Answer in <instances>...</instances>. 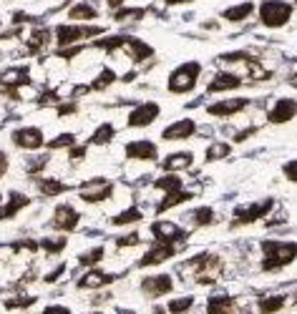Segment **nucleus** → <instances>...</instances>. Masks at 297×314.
<instances>
[{
    "instance_id": "1",
    "label": "nucleus",
    "mask_w": 297,
    "mask_h": 314,
    "mask_svg": "<svg viewBox=\"0 0 297 314\" xmlns=\"http://www.w3.org/2000/svg\"><path fill=\"white\" fill-rule=\"evenodd\" d=\"M262 272H277L297 259V244L295 241H262Z\"/></svg>"
},
{
    "instance_id": "2",
    "label": "nucleus",
    "mask_w": 297,
    "mask_h": 314,
    "mask_svg": "<svg viewBox=\"0 0 297 314\" xmlns=\"http://www.w3.org/2000/svg\"><path fill=\"white\" fill-rule=\"evenodd\" d=\"M199 73H202V63L189 60V63L179 65L177 71L169 76V83H166V86H169L172 93H186V91H192V88L197 86Z\"/></svg>"
},
{
    "instance_id": "3",
    "label": "nucleus",
    "mask_w": 297,
    "mask_h": 314,
    "mask_svg": "<svg viewBox=\"0 0 297 314\" xmlns=\"http://www.w3.org/2000/svg\"><path fill=\"white\" fill-rule=\"evenodd\" d=\"M290 18H292V5H287L282 0H265L260 5V20L267 28H282Z\"/></svg>"
},
{
    "instance_id": "4",
    "label": "nucleus",
    "mask_w": 297,
    "mask_h": 314,
    "mask_svg": "<svg viewBox=\"0 0 297 314\" xmlns=\"http://www.w3.org/2000/svg\"><path fill=\"white\" fill-rule=\"evenodd\" d=\"M103 33V28H83V26H58L56 28V40L58 46H71V43H78L83 38H91V35H98Z\"/></svg>"
},
{
    "instance_id": "5",
    "label": "nucleus",
    "mask_w": 297,
    "mask_h": 314,
    "mask_svg": "<svg viewBox=\"0 0 297 314\" xmlns=\"http://www.w3.org/2000/svg\"><path fill=\"white\" fill-rule=\"evenodd\" d=\"M172 289H174L172 274H151L141 279V291L146 297H164V294H172Z\"/></svg>"
},
{
    "instance_id": "6",
    "label": "nucleus",
    "mask_w": 297,
    "mask_h": 314,
    "mask_svg": "<svg viewBox=\"0 0 297 314\" xmlns=\"http://www.w3.org/2000/svg\"><path fill=\"white\" fill-rule=\"evenodd\" d=\"M151 234H154L156 241H166V244H177V241H184L189 236L174 221H156V224H151Z\"/></svg>"
},
{
    "instance_id": "7",
    "label": "nucleus",
    "mask_w": 297,
    "mask_h": 314,
    "mask_svg": "<svg viewBox=\"0 0 297 314\" xmlns=\"http://www.w3.org/2000/svg\"><path fill=\"white\" fill-rule=\"evenodd\" d=\"M161 114V108H159V103H141V106H136L131 116H129V126H134V128H144L148 123H154L156 118Z\"/></svg>"
},
{
    "instance_id": "8",
    "label": "nucleus",
    "mask_w": 297,
    "mask_h": 314,
    "mask_svg": "<svg viewBox=\"0 0 297 314\" xmlns=\"http://www.w3.org/2000/svg\"><path fill=\"white\" fill-rule=\"evenodd\" d=\"M114 194V184L106 178H93L81 189V199L83 201H106Z\"/></svg>"
},
{
    "instance_id": "9",
    "label": "nucleus",
    "mask_w": 297,
    "mask_h": 314,
    "mask_svg": "<svg viewBox=\"0 0 297 314\" xmlns=\"http://www.w3.org/2000/svg\"><path fill=\"white\" fill-rule=\"evenodd\" d=\"M297 116V101L295 98H280L274 101V106L269 108V123H287Z\"/></svg>"
},
{
    "instance_id": "10",
    "label": "nucleus",
    "mask_w": 297,
    "mask_h": 314,
    "mask_svg": "<svg viewBox=\"0 0 297 314\" xmlns=\"http://www.w3.org/2000/svg\"><path fill=\"white\" fill-rule=\"evenodd\" d=\"M177 254V246L174 244H166V241H156L151 249H148L146 254L141 257V261H139V266H156V264H161V261H166V259H172Z\"/></svg>"
},
{
    "instance_id": "11",
    "label": "nucleus",
    "mask_w": 297,
    "mask_h": 314,
    "mask_svg": "<svg viewBox=\"0 0 297 314\" xmlns=\"http://www.w3.org/2000/svg\"><path fill=\"white\" fill-rule=\"evenodd\" d=\"M78 211L73 209V206H58L56 211H53V229H58V231H73V229L78 227Z\"/></svg>"
},
{
    "instance_id": "12",
    "label": "nucleus",
    "mask_w": 297,
    "mask_h": 314,
    "mask_svg": "<svg viewBox=\"0 0 297 314\" xmlns=\"http://www.w3.org/2000/svg\"><path fill=\"white\" fill-rule=\"evenodd\" d=\"M194 131H197V123H194V118H181V121H177V123L166 126L161 136H164L166 141H181V139H189Z\"/></svg>"
},
{
    "instance_id": "13",
    "label": "nucleus",
    "mask_w": 297,
    "mask_h": 314,
    "mask_svg": "<svg viewBox=\"0 0 297 314\" xmlns=\"http://www.w3.org/2000/svg\"><path fill=\"white\" fill-rule=\"evenodd\" d=\"M249 106V98H227V101H219V103H211L207 108L209 116H235L239 111H244Z\"/></svg>"
},
{
    "instance_id": "14",
    "label": "nucleus",
    "mask_w": 297,
    "mask_h": 314,
    "mask_svg": "<svg viewBox=\"0 0 297 314\" xmlns=\"http://www.w3.org/2000/svg\"><path fill=\"white\" fill-rule=\"evenodd\" d=\"M237 302L232 294H211L207 302V314H235Z\"/></svg>"
},
{
    "instance_id": "15",
    "label": "nucleus",
    "mask_w": 297,
    "mask_h": 314,
    "mask_svg": "<svg viewBox=\"0 0 297 314\" xmlns=\"http://www.w3.org/2000/svg\"><path fill=\"white\" fill-rule=\"evenodd\" d=\"M156 143L151 141H131L126 143V156L129 159H141V161H156Z\"/></svg>"
},
{
    "instance_id": "16",
    "label": "nucleus",
    "mask_w": 297,
    "mask_h": 314,
    "mask_svg": "<svg viewBox=\"0 0 297 314\" xmlns=\"http://www.w3.org/2000/svg\"><path fill=\"white\" fill-rule=\"evenodd\" d=\"M13 143L20 146V148L33 151V148H40L43 146V133L38 128H20V131L13 133Z\"/></svg>"
},
{
    "instance_id": "17",
    "label": "nucleus",
    "mask_w": 297,
    "mask_h": 314,
    "mask_svg": "<svg viewBox=\"0 0 297 314\" xmlns=\"http://www.w3.org/2000/svg\"><path fill=\"white\" fill-rule=\"evenodd\" d=\"M116 279V274H109V272H98V269H89L81 282H78V289H96V286H106Z\"/></svg>"
},
{
    "instance_id": "18",
    "label": "nucleus",
    "mask_w": 297,
    "mask_h": 314,
    "mask_svg": "<svg viewBox=\"0 0 297 314\" xmlns=\"http://www.w3.org/2000/svg\"><path fill=\"white\" fill-rule=\"evenodd\" d=\"M239 83H242V81H239V76L222 71V73H217V76L209 81L207 93H222V91H232V88H237Z\"/></svg>"
},
{
    "instance_id": "19",
    "label": "nucleus",
    "mask_w": 297,
    "mask_h": 314,
    "mask_svg": "<svg viewBox=\"0 0 297 314\" xmlns=\"http://www.w3.org/2000/svg\"><path fill=\"white\" fill-rule=\"evenodd\" d=\"M272 209V201H262V204H254V206H247V209H239L237 211V224H249L254 219H262Z\"/></svg>"
},
{
    "instance_id": "20",
    "label": "nucleus",
    "mask_w": 297,
    "mask_h": 314,
    "mask_svg": "<svg viewBox=\"0 0 297 314\" xmlns=\"http://www.w3.org/2000/svg\"><path fill=\"white\" fill-rule=\"evenodd\" d=\"M194 164V156L189 151H179V153H172L166 161H164V171L166 173H177L181 169H189Z\"/></svg>"
},
{
    "instance_id": "21",
    "label": "nucleus",
    "mask_w": 297,
    "mask_h": 314,
    "mask_svg": "<svg viewBox=\"0 0 297 314\" xmlns=\"http://www.w3.org/2000/svg\"><path fill=\"white\" fill-rule=\"evenodd\" d=\"M30 81L28 68H8L0 73V83L3 86H26Z\"/></svg>"
},
{
    "instance_id": "22",
    "label": "nucleus",
    "mask_w": 297,
    "mask_h": 314,
    "mask_svg": "<svg viewBox=\"0 0 297 314\" xmlns=\"http://www.w3.org/2000/svg\"><path fill=\"white\" fill-rule=\"evenodd\" d=\"M123 46L129 48V56L134 58L136 63H141V60H146V58L154 56V48L146 46V43H141V40H136V38H126Z\"/></svg>"
},
{
    "instance_id": "23",
    "label": "nucleus",
    "mask_w": 297,
    "mask_h": 314,
    "mask_svg": "<svg viewBox=\"0 0 297 314\" xmlns=\"http://www.w3.org/2000/svg\"><path fill=\"white\" fill-rule=\"evenodd\" d=\"M282 307H285V294H267V297H262L260 304H257L260 314H277Z\"/></svg>"
},
{
    "instance_id": "24",
    "label": "nucleus",
    "mask_w": 297,
    "mask_h": 314,
    "mask_svg": "<svg viewBox=\"0 0 297 314\" xmlns=\"http://www.w3.org/2000/svg\"><path fill=\"white\" fill-rule=\"evenodd\" d=\"M252 13H254V5H252V3H242V5H232V8H227L222 15H224V20L239 23V20H247Z\"/></svg>"
},
{
    "instance_id": "25",
    "label": "nucleus",
    "mask_w": 297,
    "mask_h": 314,
    "mask_svg": "<svg viewBox=\"0 0 297 314\" xmlns=\"http://www.w3.org/2000/svg\"><path fill=\"white\" fill-rule=\"evenodd\" d=\"M194 196V194H189V191H172V194H166L164 196V201L156 206V211H166V209H172V206H179V204H184V201H189Z\"/></svg>"
},
{
    "instance_id": "26",
    "label": "nucleus",
    "mask_w": 297,
    "mask_h": 314,
    "mask_svg": "<svg viewBox=\"0 0 297 314\" xmlns=\"http://www.w3.org/2000/svg\"><path fill=\"white\" fill-rule=\"evenodd\" d=\"M194 307V294H186V297H174L169 304H166V312L172 314H186Z\"/></svg>"
},
{
    "instance_id": "27",
    "label": "nucleus",
    "mask_w": 297,
    "mask_h": 314,
    "mask_svg": "<svg viewBox=\"0 0 297 314\" xmlns=\"http://www.w3.org/2000/svg\"><path fill=\"white\" fill-rule=\"evenodd\" d=\"M30 199L28 196H23V194H13L10 201H8V206L5 209H0V219H5V216H13V214H18L23 206H28Z\"/></svg>"
},
{
    "instance_id": "28",
    "label": "nucleus",
    "mask_w": 297,
    "mask_h": 314,
    "mask_svg": "<svg viewBox=\"0 0 297 314\" xmlns=\"http://www.w3.org/2000/svg\"><path fill=\"white\" fill-rule=\"evenodd\" d=\"M68 15H71V20H93L98 13H96V8L89 5V3H78V5H73L68 10Z\"/></svg>"
},
{
    "instance_id": "29",
    "label": "nucleus",
    "mask_w": 297,
    "mask_h": 314,
    "mask_svg": "<svg viewBox=\"0 0 297 314\" xmlns=\"http://www.w3.org/2000/svg\"><path fill=\"white\" fill-rule=\"evenodd\" d=\"M154 186L161 189V191H166V194H172V191H179V189H181V178H179L177 173H169V176H164V178H156Z\"/></svg>"
},
{
    "instance_id": "30",
    "label": "nucleus",
    "mask_w": 297,
    "mask_h": 314,
    "mask_svg": "<svg viewBox=\"0 0 297 314\" xmlns=\"http://www.w3.org/2000/svg\"><path fill=\"white\" fill-rule=\"evenodd\" d=\"M114 126L111 123H103V126H98L96 128V133L91 136V143H96V146H103V143H109L111 139H114Z\"/></svg>"
},
{
    "instance_id": "31",
    "label": "nucleus",
    "mask_w": 297,
    "mask_h": 314,
    "mask_svg": "<svg viewBox=\"0 0 297 314\" xmlns=\"http://www.w3.org/2000/svg\"><path fill=\"white\" fill-rule=\"evenodd\" d=\"M38 246L46 249V254H60V252L66 249V239H63V236H56V239H53V236H46Z\"/></svg>"
},
{
    "instance_id": "32",
    "label": "nucleus",
    "mask_w": 297,
    "mask_h": 314,
    "mask_svg": "<svg viewBox=\"0 0 297 314\" xmlns=\"http://www.w3.org/2000/svg\"><path fill=\"white\" fill-rule=\"evenodd\" d=\"M211 221H214V211L207 209V206H202V209L192 211V224H194V227H209Z\"/></svg>"
},
{
    "instance_id": "33",
    "label": "nucleus",
    "mask_w": 297,
    "mask_h": 314,
    "mask_svg": "<svg viewBox=\"0 0 297 314\" xmlns=\"http://www.w3.org/2000/svg\"><path fill=\"white\" fill-rule=\"evenodd\" d=\"M48 38H51V35H48V30H43V28H40V30H33V35H30V40H28L30 56H33V53H38V51H40V48L48 43Z\"/></svg>"
},
{
    "instance_id": "34",
    "label": "nucleus",
    "mask_w": 297,
    "mask_h": 314,
    "mask_svg": "<svg viewBox=\"0 0 297 314\" xmlns=\"http://www.w3.org/2000/svg\"><path fill=\"white\" fill-rule=\"evenodd\" d=\"M141 211L139 209H126V211H121L119 216H114L111 221H114V227H123V224H131V221H141Z\"/></svg>"
},
{
    "instance_id": "35",
    "label": "nucleus",
    "mask_w": 297,
    "mask_h": 314,
    "mask_svg": "<svg viewBox=\"0 0 297 314\" xmlns=\"http://www.w3.org/2000/svg\"><path fill=\"white\" fill-rule=\"evenodd\" d=\"M123 43H126V38H123V35H111V38L96 40V48H101V51H109V53H114V51H119Z\"/></svg>"
},
{
    "instance_id": "36",
    "label": "nucleus",
    "mask_w": 297,
    "mask_h": 314,
    "mask_svg": "<svg viewBox=\"0 0 297 314\" xmlns=\"http://www.w3.org/2000/svg\"><path fill=\"white\" fill-rule=\"evenodd\" d=\"M68 186L66 184H60L56 178H46V181H40V194H46V196H56V194H63Z\"/></svg>"
},
{
    "instance_id": "37",
    "label": "nucleus",
    "mask_w": 297,
    "mask_h": 314,
    "mask_svg": "<svg viewBox=\"0 0 297 314\" xmlns=\"http://www.w3.org/2000/svg\"><path fill=\"white\" fill-rule=\"evenodd\" d=\"M114 81H116V73H114L111 68H103V71H101V76L91 83V88H93V91H103V88L111 86Z\"/></svg>"
},
{
    "instance_id": "38",
    "label": "nucleus",
    "mask_w": 297,
    "mask_h": 314,
    "mask_svg": "<svg viewBox=\"0 0 297 314\" xmlns=\"http://www.w3.org/2000/svg\"><path fill=\"white\" fill-rule=\"evenodd\" d=\"M229 151H232L229 143H211L207 148V161H219V159H224Z\"/></svg>"
},
{
    "instance_id": "39",
    "label": "nucleus",
    "mask_w": 297,
    "mask_h": 314,
    "mask_svg": "<svg viewBox=\"0 0 297 314\" xmlns=\"http://www.w3.org/2000/svg\"><path fill=\"white\" fill-rule=\"evenodd\" d=\"M141 15H144L141 8H126V10H119L114 18H116L119 23H131V20H139Z\"/></svg>"
},
{
    "instance_id": "40",
    "label": "nucleus",
    "mask_w": 297,
    "mask_h": 314,
    "mask_svg": "<svg viewBox=\"0 0 297 314\" xmlns=\"http://www.w3.org/2000/svg\"><path fill=\"white\" fill-rule=\"evenodd\" d=\"M30 304H35V297L33 294H28V297H13V299L5 302V309H26Z\"/></svg>"
},
{
    "instance_id": "41",
    "label": "nucleus",
    "mask_w": 297,
    "mask_h": 314,
    "mask_svg": "<svg viewBox=\"0 0 297 314\" xmlns=\"http://www.w3.org/2000/svg\"><path fill=\"white\" fill-rule=\"evenodd\" d=\"M73 143H76V136H73V133H60L58 139L48 141V148H51V151H56V148H66V146H71V148H73Z\"/></svg>"
},
{
    "instance_id": "42",
    "label": "nucleus",
    "mask_w": 297,
    "mask_h": 314,
    "mask_svg": "<svg viewBox=\"0 0 297 314\" xmlns=\"http://www.w3.org/2000/svg\"><path fill=\"white\" fill-rule=\"evenodd\" d=\"M101 259H103V249L98 246V249H93V252H89V254H83L78 261H81L83 266H91V264H98Z\"/></svg>"
},
{
    "instance_id": "43",
    "label": "nucleus",
    "mask_w": 297,
    "mask_h": 314,
    "mask_svg": "<svg viewBox=\"0 0 297 314\" xmlns=\"http://www.w3.org/2000/svg\"><path fill=\"white\" fill-rule=\"evenodd\" d=\"M282 173H285L290 181H297V159L290 161V164H285V166H282Z\"/></svg>"
},
{
    "instance_id": "44",
    "label": "nucleus",
    "mask_w": 297,
    "mask_h": 314,
    "mask_svg": "<svg viewBox=\"0 0 297 314\" xmlns=\"http://www.w3.org/2000/svg\"><path fill=\"white\" fill-rule=\"evenodd\" d=\"M116 244H119V246H136V244H139V236H136V234H131V236H123V239H119Z\"/></svg>"
},
{
    "instance_id": "45",
    "label": "nucleus",
    "mask_w": 297,
    "mask_h": 314,
    "mask_svg": "<svg viewBox=\"0 0 297 314\" xmlns=\"http://www.w3.org/2000/svg\"><path fill=\"white\" fill-rule=\"evenodd\" d=\"M43 314H71V309H68V307H60V304H56V307H46V309H43Z\"/></svg>"
},
{
    "instance_id": "46",
    "label": "nucleus",
    "mask_w": 297,
    "mask_h": 314,
    "mask_svg": "<svg viewBox=\"0 0 297 314\" xmlns=\"http://www.w3.org/2000/svg\"><path fill=\"white\" fill-rule=\"evenodd\" d=\"M76 114V103H66V106H58V116H71Z\"/></svg>"
},
{
    "instance_id": "47",
    "label": "nucleus",
    "mask_w": 297,
    "mask_h": 314,
    "mask_svg": "<svg viewBox=\"0 0 297 314\" xmlns=\"http://www.w3.org/2000/svg\"><path fill=\"white\" fill-rule=\"evenodd\" d=\"M83 153H86V148H76V151L71 148V161H73V159H76V161H78V159H83Z\"/></svg>"
},
{
    "instance_id": "48",
    "label": "nucleus",
    "mask_w": 297,
    "mask_h": 314,
    "mask_svg": "<svg viewBox=\"0 0 297 314\" xmlns=\"http://www.w3.org/2000/svg\"><path fill=\"white\" fill-rule=\"evenodd\" d=\"M5 169H8V159L3 156V151H0V176L5 173Z\"/></svg>"
},
{
    "instance_id": "49",
    "label": "nucleus",
    "mask_w": 297,
    "mask_h": 314,
    "mask_svg": "<svg viewBox=\"0 0 297 314\" xmlns=\"http://www.w3.org/2000/svg\"><path fill=\"white\" fill-rule=\"evenodd\" d=\"M121 3H123V0H109V5H111V8H119Z\"/></svg>"
},
{
    "instance_id": "50",
    "label": "nucleus",
    "mask_w": 297,
    "mask_h": 314,
    "mask_svg": "<svg viewBox=\"0 0 297 314\" xmlns=\"http://www.w3.org/2000/svg\"><path fill=\"white\" fill-rule=\"evenodd\" d=\"M169 5H179V3H189V0H166Z\"/></svg>"
},
{
    "instance_id": "51",
    "label": "nucleus",
    "mask_w": 297,
    "mask_h": 314,
    "mask_svg": "<svg viewBox=\"0 0 297 314\" xmlns=\"http://www.w3.org/2000/svg\"><path fill=\"white\" fill-rule=\"evenodd\" d=\"M154 314H166V312H164L161 307H156V309H154Z\"/></svg>"
},
{
    "instance_id": "52",
    "label": "nucleus",
    "mask_w": 297,
    "mask_h": 314,
    "mask_svg": "<svg viewBox=\"0 0 297 314\" xmlns=\"http://www.w3.org/2000/svg\"><path fill=\"white\" fill-rule=\"evenodd\" d=\"M93 314H101V312H93Z\"/></svg>"
}]
</instances>
